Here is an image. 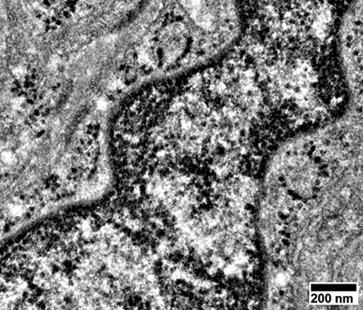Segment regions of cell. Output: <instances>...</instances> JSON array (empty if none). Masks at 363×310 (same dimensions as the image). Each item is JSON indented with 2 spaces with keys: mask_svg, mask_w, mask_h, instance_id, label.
I'll list each match as a JSON object with an SVG mask.
<instances>
[{
  "mask_svg": "<svg viewBox=\"0 0 363 310\" xmlns=\"http://www.w3.org/2000/svg\"><path fill=\"white\" fill-rule=\"evenodd\" d=\"M311 202H312V201L309 202H308V204H311ZM310 205V206H313V205ZM308 205H307V206H308Z\"/></svg>",
  "mask_w": 363,
  "mask_h": 310,
  "instance_id": "277c9868",
  "label": "cell"
},
{
  "mask_svg": "<svg viewBox=\"0 0 363 310\" xmlns=\"http://www.w3.org/2000/svg\"><path fill=\"white\" fill-rule=\"evenodd\" d=\"M342 194L345 197H348V196L350 195V191H349V189H347V188H345V189H344L343 190H342Z\"/></svg>",
  "mask_w": 363,
  "mask_h": 310,
  "instance_id": "7a4b0ae2",
  "label": "cell"
},
{
  "mask_svg": "<svg viewBox=\"0 0 363 310\" xmlns=\"http://www.w3.org/2000/svg\"><path fill=\"white\" fill-rule=\"evenodd\" d=\"M269 295H270V298H275V299H278V298L280 297V295H279V292H278V289H275V290L270 291V293H269Z\"/></svg>",
  "mask_w": 363,
  "mask_h": 310,
  "instance_id": "6da1fadb",
  "label": "cell"
},
{
  "mask_svg": "<svg viewBox=\"0 0 363 310\" xmlns=\"http://www.w3.org/2000/svg\"><path fill=\"white\" fill-rule=\"evenodd\" d=\"M312 199H317V195H316L315 193H313V195H312Z\"/></svg>",
  "mask_w": 363,
  "mask_h": 310,
  "instance_id": "3957f363",
  "label": "cell"
}]
</instances>
